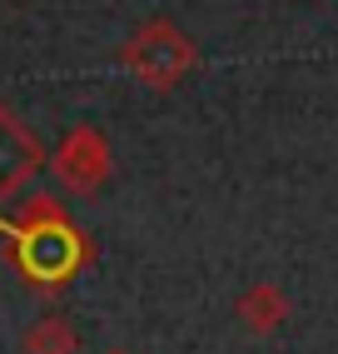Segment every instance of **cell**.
Listing matches in <instances>:
<instances>
[{
	"label": "cell",
	"instance_id": "2",
	"mask_svg": "<svg viewBox=\"0 0 338 354\" xmlns=\"http://www.w3.org/2000/svg\"><path fill=\"white\" fill-rule=\"evenodd\" d=\"M119 65L130 70L139 85L150 90H175L179 80H189V70L199 65V45L189 40L184 26H175L169 15H155L135 26L119 45Z\"/></svg>",
	"mask_w": 338,
	"mask_h": 354
},
{
	"label": "cell",
	"instance_id": "6",
	"mask_svg": "<svg viewBox=\"0 0 338 354\" xmlns=\"http://www.w3.org/2000/svg\"><path fill=\"white\" fill-rule=\"evenodd\" d=\"M20 354H80V329L70 315H40L26 335H20Z\"/></svg>",
	"mask_w": 338,
	"mask_h": 354
},
{
	"label": "cell",
	"instance_id": "5",
	"mask_svg": "<svg viewBox=\"0 0 338 354\" xmlns=\"http://www.w3.org/2000/svg\"><path fill=\"white\" fill-rule=\"evenodd\" d=\"M234 319H239V329H244L249 339H274L279 329L294 319V299H288V290L279 279H254V285L239 295Z\"/></svg>",
	"mask_w": 338,
	"mask_h": 354
},
{
	"label": "cell",
	"instance_id": "4",
	"mask_svg": "<svg viewBox=\"0 0 338 354\" xmlns=\"http://www.w3.org/2000/svg\"><path fill=\"white\" fill-rule=\"evenodd\" d=\"M40 170H50V150H45V140L20 120L10 105H0V200L26 195Z\"/></svg>",
	"mask_w": 338,
	"mask_h": 354
},
{
	"label": "cell",
	"instance_id": "3",
	"mask_svg": "<svg viewBox=\"0 0 338 354\" xmlns=\"http://www.w3.org/2000/svg\"><path fill=\"white\" fill-rule=\"evenodd\" d=\"M50 175H55V185H60L65 195H80V200L100 195L105 185H110V175H115V150H110L105 130L90 125V120L70 125L60 135L55 155H50Z\"/></svg>",
	"mask_w": 338,
	"mask_h": 354
},
{
	"label": "cell",
	"instance_id": "1",
	"mask_svg": "<svg viewBox=\"0 0 338 354\" xmlns=\"http://www.w3.org/2000/svg\"><path fill=\"white\" fill-rule=\"evenodd\" d=\"M0 234H6V250H0L6 265L35 295H60L95 259L85 230L70 220V209L50 190H35V195L20 200L15 220H0Z\"/></svg>",
	"mask_w": 338,
	"mask_h": 354
},
{
	"label": "cell",
	"instance_id": "7",
	"mask_svg": "<svg viewBox=\"0 0 338 354\" xmlns=\"http://www.w3.org/2000/svg\"><path fill=\"white\" fill-rule=\"evenodd\" d=\"M110 354H130V349H110Z\"/></svg>",
	"mask_w": 338,
	"mask_h": 354
}]
</instances>
